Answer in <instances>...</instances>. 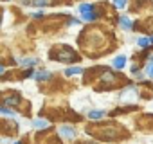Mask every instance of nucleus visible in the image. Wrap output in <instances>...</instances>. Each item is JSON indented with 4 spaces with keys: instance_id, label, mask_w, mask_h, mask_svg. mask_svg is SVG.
Listing matches in <instances>:
<instances>
[{
    "instance_id": "423d86ee",
    "label": "nucleus",
    "mask_w": 153,
    "mask_h": 144,
    "mask_svg": "<svg viewBox=\"0 0 153 144\" xmlns=\"http://www.w3.org/2000/svg\"><path fill=\"white\" fill-rule=\"evenodd\" d=\"M47 115L51 121H81V115H78L72 110H63V108H42V117Z\"/></svg>"
},
{
    "instance_id": "dca6fc26",
    "label": "nucleus",
    "mask_w": 153,
    "mask_h": 144,
    "mask_svg": "<svg viewBox=\"0 0 153 144\" xmlns=\"http://www.w3.org/2000/svg\"><path fill=\"white\" fill-rule=\"evenodd\" d=\"M81 72H85V70H81L79 67H68L65 70V76H76V74H81Z\"/></svg>"
},
{
    "instance_id": "f3484780",
    "label": "nucleus",
    "mask_w": 153,
    "mask_h": 144,
    "mask_svg": "<svg viewBox=\"0 0 153 144\" xmlns=\"http://www.w3.org/2000/svg\"><path fill=\"white\" fill-rule=\"evenodd\" d=\"M137 43H139V47H148V45L151 43V38H146V36H140V38L137 40Z\"/></svg>"
},
{
    "instance_id": "ddd939ff",
    "label": "nucleus",
    "mask_w": 153,
    "mask_h": 144,
    "mask_svg": "<svg viewBox=\"0 0 153 144\" xmlns=\"http://www.w3.org/2000/svg\"><path fill=\"white\" fill-rule=\"evenodd\" d=\"M34 78L38 81H47V79H52L54 76L51 74V72H38V74H34Z\"/></svg>"
},
{
    "instance_id": "20e7f679",
    "label": "nucleus",
    "mask_w": 153,
    "mask_h": 144,
    "mask_svg": "<svg viewBox=\"0 0 153 144\" xmlns=\"http://www.w3.org/2000/svg\"><path fill=\"white\" fill-rule=\"evenodd\" d=\"M49 58L54 59V61H61V63H78V61L81 59L78 52H76L72 47L65 45V43L54 45V47L49 50Z\"/></svg>"
},
{
    "instance_id": "4be33fe9",
    "label": "nucleus",
    "mask_w": 153,
    "mask_h": 144,
    "mask_svg": "<svg viewBox=\"0 0 153 144\" xmlns=\"http://www.w3.org/2000/svg\"><path fill=\"white\" fill-rule=\"evenodd\" d=\"M43 16H45V13H43V11H38V13H34V15H33V18H43Z\"/></svg>"
},
{
    "instance_id": "5701e85b",
    "label": "nucleus",
    "mask_w": 153,
    "mask_h": 144,
    "mask_svg": "<svg viewBox=\"0 0 153 144\" xmlns=\"http://www.w3.org/2000/svg\"><path fill=\"white\" fill-rule=\"evenodd\" d=\"M76 144H96V142H76Z\"/></svg>"
},
{
    "instance_id": "a211bd4d",
    "label": "nucleus",
    "mask_w": 153,
    "mask_h": 144,
    "mask_svg": "<svg viewBox=\"0 0 153 144\" xmlns=\"http://www.w3.org/2000/svg\"><path fill=\"white\" fill-rule=\"evenodd\" d=\"M47 124H49V122H47L45 119H38V121H34V122H33V126H34V128H47Z\"/></svg>"
},
{
    "instance_id": "aec40b11",
    "label": "nucleus",
    "mask_w": 153,
    "mask_h": 144,
    "mask_svg": "<svg viewBox=\"0 0 153 144\" xmlns=\"http://www.w3.org/2000/svg\"><path fill=\"white\" fill-rule=\"evenodd\" d=\"M33 4H34V6H40V7H42V6H47L49 2H47V0H33Z\"/></svg>"
},
{
    "instance_id": "f03ea898",
    "label": "nucleus",
    "mask_w": 153,
    "mask_h": 144,
    "mask_svg": "<svg viewBox=\"0 0 153 144\" xmlns=\"http://www.w3.org/2000/svg\"><path fill=\"white\" fill-rule=\"evenodd\" d=\"M83 81H85V85H92L94 90H97V92L114 90V88H121L126 85V78L123 74L112 72L108 67H94V68L85 70Z\"/></svg>"
},
{
    "instance_id": "f8f14e48",
    "label": "nucleus",
    "mask_w": 153,
    "mask_h": 144,
    "mask_svg": "<svg viewBox=\"0 0 153 144\" xmlns=\"http://www.w3.org/2000/svg\"><path fill=\"white\" fill-rule=\"evenodd\" d=\"M131 110H137V106H124V108H117V110H112V112H110V115H112V117H115V115H119V114H128V112H131Z\"/></svg>"
},
{
    "instance_id": "f257e3e1",
    "label": "nucleus",
    "mask_w": 153,
    "mask_h": 144,
    "mask_svg": "<svg viewBox=\"0 0 153 144\" xmlns=\"http://www.w3.org/2000/svg\"><path fill=\"white\" fill-rule=\"evenodd\" d=\"M78 43L81 47V50L90 56V58H97L101 54H106L112 50L114 45H117L112 38L110 33L106 31H101L99 27H88L85 29L79 38H78Z\"/></svg>"
},
{
    "instance_id": "1a4fd4ad",
    "label": "nucleus",
    "mask_w": 153,
    "mask_h": 144,
    "mask_svg": "<svg viewBox=\"0 0 153 144\" xmlns=\"http://www.w3.org/2000/svg\"><path fill=\"white\" fill-rule=\"evenodd\" d=\"M137 126L144 131H153V114H146V115H142V117H139L137 119Z\"/></svg>"
},
{
    "instance_id": "0eeeda50",
    "label": "nucleus",
    "mask_w": 153,
    "mask_h": 144,
    "mask_svg": "<svg viewBox=\"0 0 153 144\" xmlns=\"http://www.w3.org/2000/svg\"><path fill=\"white\" fill-rule=\"evenodd\" d=\"M36 144H61V140L52 131H40L36 137Z\"/></svg>"
},
{
    "instance_id": "4468645a",
    "label": "nucleus",
    "mask_w": 153,
    "mask_h": 144,
    "mask_svg": "<svg viewBox=\"0 0 153 144\" xmlns=\"http://www.w3.org/2000/svg\"><path fill=\"white\" fill-rule=\"evenodd\" d=\"M119 24H121V27H123V29H131V27H133V22H131L128 16H121Z\"/></svg>"
},
{
    "instance_id": "39448f33",
    "label": "nucleus",
    "mask_w": 153,
    "mask_h": 144,
    "mask_svg": "<svg viewBox=\"0 0 153 144\" xmlns=\"http://www.w3.org/2000/svg\"><path fill=\"white\" fill-rule=\"evenodd\" d=\"M2 101H4V105L15 106V110L20 112V114H24V115H27L31 112V105L25 103V99H22L18 92H4L2 94Z\"/></svg>"
},
{
    "instance_id": "6e6552de",
    "label": "nucleus",
    "mask_w": 153,
    "mask_h": 144,
    "mask_svg": "<svg viewBox=\"0 0 153 144\" xmlns=\"http://www.w3.org/2000/svg\"><path fill=\"white\" fill-rule=\"evenodd\" d=\"M2 133L6 137H13L18 133V124L15 121H9V119H4L2 121Z\"/></svg>"
},
{
    "instance_id": "9d476101",
    "label": "nucleus",
    "mask_w": 153,
    "mask_h": 144,
    "mask_svg": "<svg viewBox=\"0 0 153 144\" xmlns=\"http://www.w3.org/2000/svg\"><path fill=\"white\" fill-rule=\"evenodd\" d=\"M59 133L65 137V139H74L76 137V130L72 126H61L59 128Z\"/></svg>"
},
{
    "instance_id": "9b49d317",
    "label": "nucleus",
    "mask_w": 153,
    "mask_h": 144,
    "mask_svg": "<svg viewBox=\"0 0 153 144\" xmlns=\"http://www.w3.org/2000/svg\"><path fill=\"white\" fill-rule=\"evenodd\" d=\"M103 115H105V110H90L87 117L92 121H99V119H103Z\"/></svg>"
},
{
    "instance_id": "412c9836",
    "label": "nucleus",
    "mask_w": 153,
    "mask_h": 144,
    "mask_svg": "<svg viewBox=\"0 0 153 144\" xmlns=\"http://www.w3.org/2000/svg\"><path fill=\"white\" fill-rule=\"evenodd\" d=\"M114 4L117 7H126V0H114Z\"/></svg>"
},
{
    "instance_id": "393cba45",
    "label": "nucleus",
    "mask_w": 153,
    "mask_h": 144,
    "mask_svg": "<svg viewBox=\"0 0 153 144\" xmlns=\"http://www.w3.org/2000/svg\"><path fill=\"white\" fill-rule=\"evenodd\" d=\"M151 43H153V36H151Z\"/></svg>"
},
{
    "instance_id": "7ed1b4c3",
    "label": "nucleus",
    "mask_w": 153,
    "mask_h": 144,
    "mask_svg": "<svg viewBox=\"0 0 153 144\" xmlns=\"http://www.w3.org/2000/svg\"><path fill=\"white\" fill-rule=\"evenodd\" d=\"M85 131L103 142H119L130 137V131H126L117 122H99V124H88Z\"/></svg>"
},
{
    "instance_id": "6ab92c4d",
    "label": "nucleus",
    "mask_w": 153,
    "mask_h": 144,
    "mask_svg": "<svg viewBox=\"0 0 153 144\" xmlns=\"http://www.w3.org/2000/svg\"><path fill=\"white\" fill-rule=\"evenodd\" d=\"M146 74H148V76L153 79V63H149V65L146 67Z\"/></svg>"
},
{
    "instance_id": "2eb2a0df",
    "label": "nucleus",
    "mask_w": 153,
    "mask_h": 144,
    "mask_svg": "<svg viewBox=\"0 0 153 144\" xmlns=\"http://www.w3.org/2000/svg\"><path fill=\"white\" fill-rule=\"evenodd\" d=\"M126 65V56H117V58H114V67L115 68H123Z\"/></svg>"
},
{
    "instance_id": "b1692460",
    "label": "nucleus",
    "mask_w": 153,
    "mask_h": 144,
    "mask_svg": "<svg viewBox=\"0 0 153 144\" xmlns=\"http://www.w3.org/2000/svg\"><path fill=\"white\" fill-rule=\"evenodd\" d=\"M13 144H24V142H13Z\"/></svg>"
}]
</instances>
